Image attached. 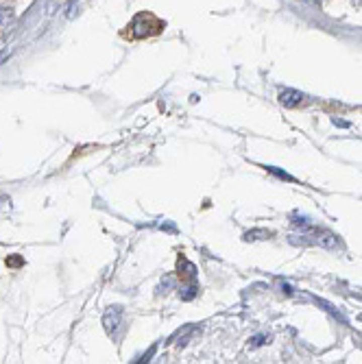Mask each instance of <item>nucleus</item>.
I'll use <instances>...</instances> for the list:
<instances>
[{
    "instance_id": "nucleus-1",
    "label": "nucleus",
    "mask_w": 362,
    "mask_h": 364,
    "mask_svg": "<svg viewBox=\"0 0 362 364\" xmlns=\"http://www.w3.org/2000/svg\"><path fill=\"white\" fill-rule=\"evenodd\" d=\"M164 31V22L157 20L153 13H137L131 22V33L133 37H149V35H157Z\"/></svg>"
},
{
    "instance_id": "nucleus-2",
    "label": "nucleus",
    "mask_w": 362,
    "mask_h": 364,
    "mask_svg": "<svg viewBox=\"0 0 362 364\" xmlns=\"http://www.w3.org/2000/svg\"><path fill=\"white\" fill-rule=\"evenodd\" d=\"M304 101H306V96L301 94V92H297V90H286V92H281L279 94V103L286 105V107H299Z\"/></svg>"
},
{
    "instance_id": "nucleus-3",
    "label": "nucleus",
    "mask_w": 362,
    "mask_h": 364,
    "mask_svg": "<svg viewBox=\"0 0 362 364\" xmlns=\"http://www.w3.org/2000/svg\"><path fill=\"white\" fill-rule=\"evenodd\" d=\"M120 314H122V310H120V308H111L109 312L105 314L103 325H105V329H107L109 334H114L116 329H118V323H120Z\"/></svg>"
},
{
    "instance_id": "nucleus-4",
    "label": "nucleus",
    "mask_w": 362,
    "mask_h": 364,
    "mask_svg": "<svg viewBox=\"0 0 362 364\" xmlns=\"http://www.w3.org/2000/svg\"><path fill=\"white\" fill-rule=\"evenodd\" d=\"M273 234L266 229H255V231H247L245 234V240H262V238H271Z\"/></svg>"
},
{
    "instance_id": "nucleus-5",
    "label": "nucleus",
    "mask_w": 362,
    "mask_h": 364,
    "mask_svg": "<svg viewBox=\"0 0 362 364\" xmlns=\"http://www.w3.org/2000/svg\"><path fill=\"white\" fill-rule=\"evenodd\" d=\"M196 293H199V288H196V286H188V288H183L179 295H181L183 301H192L194 297H196Z\"/></svg>"
},
{
    "instance_id": "nucleus-6",
    "label": "nucleus",
    "mask_w": 362,
    "mask_h": 364,
    "mask_svg": "<svg viewBox=\"0 0 362 364\" xmlns=\"http://www.w3.org/2000/svg\"><path fill=\"white\" fill-rule=\"evenodd\" d=\"M22 264H24L22 257H9L7 260V266H22Z\"/></svg>"
},
{
    "instance_id": "nucleus-7",
    "label": "nucleus",
    "mask_w": 362,
    "mask_h": 364,
    "mask_svg": "<svg viewBox=\"0 0 362 364\" xmlns=\"http://www.w3.org/2000/svg\"><path fill=\"white\" fill-rule=\"evenodd\" d=\"M334 124H338V127H349L345 120H338V118H334Z\"/></svg>"
}]
</instances>
